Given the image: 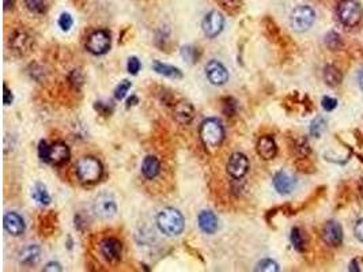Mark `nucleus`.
Returning a JSON list of instances; mask_svg holds the SVG:
<instances>
[{"instance_id": "f03ea898", "label": "nucleus", "mask_w": 363, "mask_h": 272, "mask_svg": "<svg viewBox=\"0 0 363 272\" xmlns=\"http://www.w3.org/2000/svg\"><path fill=\"white\" fill-rule=\"evenodd\" d=\"M199 135L202 139L205 149L213 150L221 146L225 139V130L219 120L217 118H207L200 124Z\"/></svg>"}, {"instance_id": "f3484780", "label": "nucleus", "mask_w": 363, "mask_h": 272, "mask_svg": "<svg viewBox=\"0 0 363 272\" xmlns=\"http://www.w3.org/2000/svg\"><path fill=\"white\" fill-rule=\"evenodd\" d=\"M4 229L7 230L11 236H20L25 232V221L19 214L16 213H7L4 215L3 219Z\"/></svg>"}, {"instance_id": "423d86ee", "label": "nucleus", "mask_w": 363, "mask_h": 272, "mask_svg": "<svg viewBox=\"0 0 363 272\" xmlns=\"http://www.w3.org/2000/svg\"><path fill=\"white\" fill-rule=\"evenodd\" d=\"M316 20V12L309 6H298L290 16V25L295 32H306Z\"/></svg>"}, {"instance_id": "58836bf2", "label": "nucleus", "mask_w": 363, "mask_h": 272, "mask_svg": "<svg viewBox=\"0 0 363 272\" xmlns=\"http://www.w3.org/2000/svg\"><path fill=\"white\" fill-rule=\"evenodd\" d=\"M3 102L4 105H11L12 103V99H14V97H12V93L7 89V86L6 85H3Z\"/></svg>"}, {"instance_id": "c9c22d12", "label": "nucleus", "mask_w": 363, "mask_h": 272, "mask_svg": "<svg viewBox=\"0 0 363 272\" xmlns=\"http://www.w3.org/2000/svg\"><path fill=\"white\" fill-rule=\"evenodd\" d=\"M321 105H323L324 111L331 112L337 107V101H336L335 98H332V97H324V98L321 99Z\"/></svg>"}, {"instance_id": "4c0bfd02", "label": "nucleus", "mask_w": 363, "mask_h": 272, "mask_svg": "<svg viewBox=\"0 0 363 272\" xmlns=\"http://www.w3.org/2000/svg\"><path fill=\"white\" fill-rule=\"evenodd\" d=\"M354 234H355L356 240L363 244V218L355 223V227H354Z\"/></svg>"}, {"instance_id": "6ab92c4d", "label": "nucleus", "mask_w": 363, "mask_h": 272, "mask_svg": "<svg viewBox=\"0 0 363 272\" xmlns=\"http://www.w3.org/2000/svg\"><path fill=\"white\" fill-rule=\"evenodd\" d=\"M199 227L207 234H213L218 230V218L211 211H202L199 214Z\"/></svg>"}, {"instance_id": "f704fd0d", "label": "nucleus", "mask_w": 363, "mask_h": 272, "mask_svg": "<svg viewBox=\"0 0 363 272\" xmlns=\"http://www.w3.org/2000/svg\"><path fill=\"white\" fill-rule=\"evenodd\" d=\"M70 82H71L72 86H75L76 89H79L83 85V75L80 74L79 70H74L70 75Z\"/></svg>"}, {"instance_id": "dca6fc26", "label": "nucleus", "mask_w": 363, "mask_h": 272, "mask_svg": "<svg viewBox=\"0 0 363 272\" xmlns=\"http://www.w3.org/2000/svg\"><path fill=\"white\" fill-rule=\"evenodd\" d=\"M195 116L194 105L188 101H180L174 105L173 117L178 124H189Z\"/></svg>"}, {"instance_id": "5701e85b", "label": "nucleus", "mask_w": 363, "mask_h": 272, "mask_svg": "<svg viewBox=\"0 0 363 272\" xmlns=\"http://www.w3.org/2000/svg\"><path fill=\"white\" fill-rule=\"evenodd\" d=\"M341 79H343V75H341L339 68H336L335 66L329 64V66L324 68V80H325L328 86H339L340 83H341Z\"/></svg>"}, {"instance_id": "e433bc0d", "label": "nucleus", "mask_w": 363, "mask_h": 272, "mask_svg": "<svg viewBox=\"0 0 363 272\" xmlns=\"http://www.w3.org/2000/svg\"><path fill=\"white\" fill-rule=\"evenodd\" d=\"M223 112L227 116H231L236 112V101L233 98H225L223 99Z\"/></svg>"}, {"instance_id": "f257e3e1", "label": "nucleus", "mask_w": 363, "mask_h": 272, "mask_svg": "<svg viewBox=\"0 0 363 272\" xmlns=\"http://www.w3.org/2000/svg\"><path fill=\"white\" fill-rule=\"evenodd\" d=\"M157 223H158V227L162 233L169 237L180 236L185 226L182 214L172 207L162 210L157 218Z\"/></svg>"}, {"instance_id": "4468645a", "label": "nucleus", "mask_w": 363, "mask_h": 272, "mask_svg": "<svg viewBox=\"0 0 363 272\" xmlns=\"http://www.w3.org/2000/svg\"><path fill=\"white\" fill-rule=\"evenodd\" d=\"M32 37L26 32H15L11 38V49L18 56L28 55L32 49Z\"/></svg>"}, {"instance_id": "a19ab883", "label": "nucleus", "mask_w": 363, "mask_h": 272, "mask_svg": "<svg viewBox=\"0 0 363 272\" xmlns=\"http://www.w3.org/2000/svg\"><path fill=\"white\" fill-rule=\"evenodd\" d=\"M4 10H11L15 6V0H3Z\"/></svg>"}, {"instance_id": "ea45409f", "label": "nucleus", "mask_w": 363, "mask_h": 272, "mask_svg": "<svg viewBox=\"0 0 363 272\" xmlns=\"http://www.w3.org/2000/svg\"><path fill=\"white\" fill-rule=\"evenodd\" d=\"M61 265L59 264V263H49V264H47V267H44V271H56V272H60L61 271Z\"/></svg>"}, {"instance_id": "cd10ccee", "label": "nucleus", "mask_w": 363, "mask_h": 272, "mask_svg": "<svg viewBox=\"0 0 363 272\" xmlns=\"http://www.w3.org/2000/svg\"><path fill=\"white\" fill-rule=\"evenodd\" d=\"M181 55L190 64L198 63L199 59H200V52H199L198 48L195 47H184L181 49Z\"/></svg>"}, {"instance_id": "a878e982", "label": "nucleus", "mask_w": 363, "mask_h": 272, "mask_svg": "<svg viewBox=\"0 0 363 272\" xmlns=\"http://www.w3.org/2000/svg\"><path fill=\"white\" fill-rule=\"evenodd\" d=\"M291 242L292 246H294L298 252H305V249H306V246H305V238L300 227H294V229L291 230Z\"/></svg>"}, {"instance_id": "79ce46f5", "label": "nucleus", "mask_w": 363, "mask_h": 272, "mask_svg": "<svg viewBox=\"0 0 363 272\" xmlns=\"http://www.w3.org/2000/svg\"><path fill=\"white\" fill-rule=\"evenodd\" d=\"M358 85H359L360 90L363 91V67L360 68L359 72H358Z\"/></svg>"}, {"instance_id": "f8f14e48", "label": "nucleus", "mask_w": 363, "mask_h": 272, "mask_svg": "<svg viewBox=\"0 0 363 272\" xmlns=\"http://www.w3.org/2000/svg\"><path fill=\"white\" fill-rule=\"evenodd\" d=\"M249 169V161L246 155L241 154V153H234L230 157L229 162H227V173L233 178H242L245 174L248 173Z\"/></svg>"}, {"instance_id": "aec40b11", "label": "nucleus", "mask_w": 363, "mask_h": 272, "mask_svg": "<svg viewBox=\"0 0 363 272\" xmlns=\"http://www.w3.org/2000/svg\"><path fill=\"white\" fill-rule=\"evenodd\" d=\"M142 172L144 174V177L148 178V180H153L161 172V163L153 155H148V157L144 158V161L142 163Z\"/></svg>"}, {"instance_id": "4be33fe9", "label": "nucleus", "mask_w": 363, "mask_h": 272, "mask_svg": "<svg viewBox=\"0 0 363 272\" xmlns=\"http://www.w3.org/2000/svg\"><path fill=\"white\" fill-rule=\"evenodd\" d=\"M38 259H40V248L37 245H29L20 252L19 260L25 265L36 264Z\"/></svg>"}, {"instance_id": "393cba45", "label": "nucleus", "mask_w": 363, "mask_h": 272, "mask_svg": "<svg viewBox=\"0 0 363 272\" xmlns=\"http://www.w3.org/2000/svg\"><path fill=\"white\" fill-rule=\"evenodd\" d=\"M327 128V121L324 117H316L310 122V128H309V132L312 135L313 138H320L323 132Z\"/></svg>"}, {"instance_id": "2eb2a0df", "label": "nucleus", "mask_w": 363, "mask_h": 272, "mask_svg": "<svg viewBox=\"0 0 363 272\" xmlns=\"http://www.w3.org/2000/svg\"><path fill=\"white\" fill-rule=\"evenodd\" d=\"M257 154L265 161H269V159H273L276 157L277 146L275 139L272 136H269V135L261 136L259 139V142H257Z\"/></svg>"}, {"instance_id": "9b49d317", "label": "nucleus", "mask_w": 363, "mask_h": 272, "mask_svg": "<svg viewBox=\"0 0 363 272\" xmlns=\"http://www.w3.org/2000/svg\"><path fill=\"white\" fill-rule=\"evenodd\" d=\"M205 74L208 76L209 82L215 85V86H222L229 80V72H227L225 66L217 61V60H211L205 66Z\"/></svg>"}, {"instance_id": "2f4dec72", "label": "nucleus", "mask_w": 363, "mask_h": 272, "mask_svg": "<svg viewBox=\"0 0 363 272\" xmlns=\"http://www.w3.org/2000/svg\"><path fill=\"white\" fill-rule=\"evenodd\" d=\"M74 20H72V16L70 14H61L59 18V26L61 28V30L64 32H68L71 29Z\"/></svg>"}, {"instance_id": "7ed1b4c3", "label": "nucleus", "mask_w": 363, "mask_h": 272, "mask_svg": "<svg viewBox=\"0 0 363 272\" xmlns=\"http://www.w3.org/2000/svg\"><path fill=\"white\" fill-rule=\"evenodd\" d=\"M38 155L44 162L51 163V165L60 166L64 165L70 159V149L66 143L55 142L48 143L47 140H42L38 146Z\"/></svg>"}, {"instance_id": "473e14b6", "label": "nucleus", "mask_w": 363, "mask_h": 272, "mask_svg": "<svg viewBox=\"0 0 363 272\" xmlns=\"http://www.w3.org/2000/svg\"><path fill=\"white\" fill-rule=\"evenodd\" d=\"M126 67H128V72H130V74L136 75V74L140 71V67H142V66H140V61H139L138 57H130Z\"/></svg>"}, {"instance_id": "9d476101", "label": "nucleus", "mask_w": 363, "mask_h": 272, "mask_svg": "<svg viewBox=\"0 0 363 272\" xmlns=\"http://www.w3.org/2000/svg\"><path fill=\"white\" fill-rule=\"evenodd\" d=\"M321 237L328 246L336 248L343 242V229L336 221H329L324 226Z\"/></svg>"}, {"instance_id": "72a5a7b5", "label": "nucleus", "mask_w": 363, "mask_h": 272, "mask_svg": "<svg viewBox=\"0 0 363 272\" xmlns=\"http://www.w3.org/2000/svg\"><path fill=\"white\" fill-rule=\"evenodd\" d=\"M221 4L222 7L227 11H234V10L241 7L242 0H221Z\"/></svg>"}, {"instance_id": "412c9836", "label": "nucleus", "mask_w": 363, "mask_h": 272, "mask_svg": "<svg viewBox=\"0 0 363 272\" xmlns=\"http://www.w3.org/2000/svg\"><path fill=\"white\" fill-rule=\"evenodd\" d=\"M153 68L154 71L159 75L167 76V78L172 79H181L182 78V72L178 70V68L173 67V66H169V64L161 63V61H154L153 63Z\"/></svg>"}, {"instance_id": "b1692460", "label": "nucleus", "mask_w": 363, "mask_h": 272, "mask_svg": "<svg viewBox=\"0 0 363 272\" xmlns=\"http://www.w3.org/2000/svg\"><path fill=\"white\" fill-rule=\"evenodd\" d=\"M33 199L36 201H38L41 205H48L51 203V196L48 195V191L45 188V185L42 184H36L34 190L32 192Z\"/></svg>"}, {"instance_id": "6e6552de", "label": "nucleus", "mask_w": 363, "mask_h": 272, "mask_svg": "<svg viewBox=\"0 0 363 272\" xmlns=\"http://www.w3.org/2000/svg\"><path fill=\"white\" fill-rule=\"evenodd\" d=\"M93 210L97 217L102 218V219H111L117 213V204H116L115 199L111 195H99L95 199L94 204H93Z\"/></svg>"}, {"instance_id": "c756f323", "label": "nucleus", "mask_w": 363, "mask_h": 272, "mask_svg": "<svg viewBox=\"0 0 363 272\" xmlns=\"http://www.w3.org/2000/svg\"><path fill=\"white\" fill-rule=\"evenodd\" d=\"M254 269L263 272H277L279 271V265L271 259H265V260H261Z\"/></svg>"}, {"instance_id": "39448f33", "label": "nucleus", "mask_w": 363, "mask_h": 272, "mask_svg": "<svg viewBox=\"0 0 363 272\" xmlns=\"http://www.w3.org/2000/svg\"><path fill=\"white\" fill-rule=\"evenodd\" d=\"M102 165L94 157H84L76 163V174L83 184H95L102 177Z\"/></svg>"}, {"instance_id": "a211bd4d", "label": "nucleus", "mask_w": 363, "mask_h": 272, "mask_svg": "<svg viewBox=\"0 0 363 272\" xmlns=\"http://www.w3.org/2000/svg\"><path fill=\"white\" fill-rule=\"evenodd\" d=\"M273 186L281 195H288L295 188V180L286 172H277L273 176Z\"/></svg>"}, {"instance_id": "7c9ffc66", "label": "nucleus", "mask_w": 363, "mask_h": 272, "mask_svg": "<svg viewBox=\"0 0 363 272\" xmlns=\"http://www.w3.org/2000/svg\"><path fill=\"white\" fill-rule=\"evenodd\" d=\"M130 89H131V82H130V80H126V79H125V80H122V82H120V85L117 87H116V90H115L116 99H122V98H124Z\"/></svg>"}, {"instance_id": "ddd939ff", "label": "nucleus", "mask_w": 363, "mask_h": 272, "mask_svg": "<svg viewBox=\"0 0 363 272\" xmlns=\"http://www.w3.org/2000/svg\"><path fill=\"white\" fill-rule=\"evenodd\" d=\"M122 245L117 238H105L101 242V253L108 261H119L121 257Z\"/></svg>"}, {"instance_id": "20e7f679", "label": "nucleus", "mask_w": 363, "mask_h": 272, "mask_svg": "<svg viewBox=\"0 0 363 272\" xmlns=\"http://www.w3.org/2000/svg\"><path fill=\"white\" fill-rule=\"evenodd\" d=\"M336 15L346 28H355L362 20L363 10L356 0H340L336 7Z\"/></svg>"}, {"instance_id": "0eeeda50", "label": "nucleus", "mask_w": 363, "mask_h": 272, "mask_svg": "<svg viewBox=\"0 0 363 272\" xmlns=\"http://www.w3.org/2000/svg\"><path fill=\"white\" fill-rule=\"evenodd\" d=\"M111 34L106 30H97L89 36L86 48L93 55H105L111 49Z\"/></svg>"}, {"instance_id": "c85d7f7f", "label": "nucleus", "mask_w": 363, "mask_h": 272, "mask_svg": "<svg viewBox=\"0 0 363 272\" xmlns=\"http://www.w3.org/2000/svg\"><path fill=\"white\" fill-rule=\"evenodd\" d=\"M25 3L29 11L34 14H42L47 10V0H25Z\"/></svg>"}, {"instance_id": "1a4fd4ad", "label": "nucleus", "mask_w": 363, "mask_h": 272, "mask_svg": "<svg viewBox=\"0 0 363 272\" xmlns=\"http://www.w3.org/2000/svg\"><path fill=\"white\" fill-rule=\"evenodd\" d=\"M223 26H225V18H223L221 12L218 11L208 12L204 19H203L202 24L203 32L209 38H213L218 34H221V32L223 30Z\"/></svg>"}, {"instance_id": "bb28decb", "label": "nucleus", "mask_w": 363, "mask_h": 272, "mask_svg": "<svg viewBox=\"0 0 363 272\" xmlns=\"http://www.w3.org/2000/svg\"><path fill=\"white\" fill-rule=\"evenodd\" d=\"M325 45H327L331 51H337L340 48L343 47V41H341V37L337 34L336 32H329L325 36Z\"/></svg>"}]
</instances>
